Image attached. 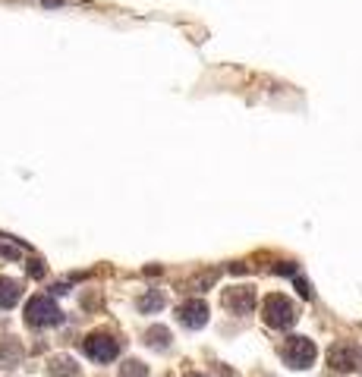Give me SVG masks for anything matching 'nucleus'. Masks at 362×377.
Instances as JSON below:
<instances>
[{
    "label": "nucleus",
    "instance_id": "nucleus-9",
    "mask_svg": "<svg viewBox=\"0 0 362 377\" xmlns=\"http://www.w3.org/2000/svg\"><path fill=\"white\" fill-rule=\"evenodd\" d=\"M48 374L51 377H79V365L70 355H57V359L48 362Z\"/></svg>",
    "mask_w": 362,
    "mask_h": 377
},
{
    "label": "nucleus",
    "instance_id": "nucleus-7",
    "mask_svg": "<svg viewBox=\"0 0 362 377\" xmlns=\"http://www.w3.org/2000/svg\"><path fill=\"white\" fill-rule=\"evenodd\" d=\"M177 314H180V324L189 327V330H199V327H205V324H208V305H205L202 299H189V302H183V305L177 308Z\"/></svg>",
    "mask_w": 362,
    "mask_h": 377
},
{
    "label": "nucleus",
    "instance_id": "nucleus-12",
    "mask_svg": "<svg viewBox=\"0 0 362 377\" xmlns=\"http://www.w3.org/2000/svg\"><path fill=\"white\" fill-rule=\"evenodd\" d=\"M161 308H164V293H161V289H151L149 295H142V299H139V312H145V314L161 312Z\"/></svg>",
    "mask_w": 362,
    "mask_h": 377
},
{
    "label": "nucleus",
    "instance_id": "nucleus-18",
    "mask_svg": "<svg viewBox=\"0 0 362 377\" xmlns=\"http://www.w3.org/2000/svg\"><path fill=\"white\" fill-rule=\"evenodd\" d=\"M186 377H205V374H196V371H189V374H186Z\"/></svg>",
    "mask_w": 362,
    "mask_h": 377
},
{
    "label": "nucleus",
    "instance_id": "nucleus-15",
    "mask_svg": "<svg viewBox=\"0 0 362 377\" xmlns=\"http://www.w3.org/2000/svg\"><path fill=\"white\" fill-rule=\"evenodd\" d=\"M293 280H297V289H299V295H303V299H312V286H309V283H306L303 277H293Z\"/></svg>",
    "mask_w": 362,
    "mask_h": 377
},
{
    "label": "nucleus",
    "instance_id": "nucleus-6",
    "mask_svg": "<svg viewBox=\"0 0 362 377\" xmlns=\"http://www.w3.org/2000/svg\"><path fill=\"white\" fill-rule=\"evenodd\" d=\"M356 365H359V346L356 343H334V346L327 349V368L347 374Z\"/></svg>",
    "mask_w": 362,
    "mask_h": 377
},
{
    "label": "nucleus",
    "instance_id": "nucleus-3",
    "mask_svg": "<svg viewBox=\"0 0 362 377\" xmlns=\"http://www.w3.org/2000/svg\"><path fill=\"white\" fill-rule=\"evenodd\" d=\"M315 355H318V349H315V343L306 340V336H290V340L284 343V349H280V359L290 368H309L315 362Z\"/></svg>",
    "mask_w": 362,
    "mask_h": 377
},
{
    "label": "nucleus",
    "instance_id": "nucleus-10",
    "mask_svg": "<svg viewBox=\"0 0 362 377\" xmlns=\"http://www.w3.org/2000/svg\"><path fill=\"white\" fill-rule=\"evenodd\" d=\"M19 295H23V286L16 280L0 277V308H13L19 302Z\"/></svg>",
    "mask_w": 362,
    "mask_h": 377
},
{
    "label": "nucleus",
    "instance_id": "nucleus-16",
    "mask_svg": "<svg viewBox=\"0 0 362 377\" xmlns=\"http://www.w3.org/2000/svg\"><path fill=\"white\" fill-rule=\"evenodd\" d=\"M29 274H32V277H44V264H42V261H32V264H29Z\"/></svg>",
    "mask_w": 362,
    "mask_h": 377
},
{
    "label": "nucleus",
    "instance_id": "nucleus-13",
    "mask_svg": "<svg viewBox=\"0 0 362 377\" xmlns=\"http://www.w3.org/2000/svg\"><path fill=\"white\" fill-rule=\"evenodd\" d=\"M145 374H149V368H145L139 359H130V362L120 365V377H145Z\"/></svg>",
    "mask_w": 362,
    "mask_h": 377
},
{
    "label": "nucleus",
    "instance_id": "nucleus-4",
    "mask_svg": "<svg viewBox=\"0 0 362 377\" xmlns=\"http://www.w3.org/2000/svg\"><path fill=\"white\" fill-rule=\"evenodd\" d=\"M82 349H85V355H89V359H95V362H113L120 355V343L113 340L111 333H92V336H85Z\"/></svg>",
    "mask_w": 362,
    "mask_h": 377
},
{
    "label": "nucleus",
    "instance_id": "nucleus-11",
    "mask_svg": "<svg viewBox=\"0 0 362 377\" xmlns=\"http://www.w3.org/2000/svg\"><path fill=\"white\" fill-rule=\"evenodd\" d=\"M145 343H149L151 349H167L170 346V330L167 327H151V330H145Z\"/></svg>",
    "mask_w": 362,
    "mask_h": 377
},
{
    "label": "nucleus",
    "instance_id": "nucleus-14",
    "mask_svg": "<svg viewBox=\"0 0 362 377\" xmlns=\"http://www.w3.org/2000/svg\"><path fill=\"white\" fill-rule=\"evenodd\" d=\"M218 277H220L218 271H205V274H199V277L192 280V289H196V293H205V289H211L214 283H218Z\"/></svg>",
    "mask_w": 362,
    "mask_h": 377
},
{
    "label": "nucleus",
    "instance_id": "nucleus-2",
    "mask_svg": "<svg viewBox=\"0 0 362 377\" xmlns=\"http://www.w3.org/2000/svg\"><path fill=\"white\" fill-rule=\"evenodd\" d=\"M265 321L271 327H277V330L293 327V324H297V305H293L287 295H280V293L268 295V299H265Z\"/></svg>",
    "mask_w": 362,
    "mask_h": 377
},
{
    "label": "nucleus",
    "instance_id": "nucleus-1",
    "mask_svg": "<svg viewBox=\"0 0 362 377\" xmlns=\"http://www.w3.org/2000/svg\"><path fill=\"white\" fill-rule=\"evenodd\" d=\"M25 321H29L32 327H54L63 321V312H60L57 302L48 299V295H35V299H29V305H25Z\"/></svg>",
    "mask_w": 362,
    "mask_h": 377
},
{
    "label": "nucleus",
    "instance_id": "nucleus-5",
    "mask_svg": "<svg viewBox=\"0 0 362 377\" xmlns=\"http://www.w3.org/2000/svg\"><path fill=\"white\" fill-rule=\"evenodd\" d=\"M220 305L230 314H249L256 308V289L252 286H230L220 295Z\"/></svg>",
    "mask_w": 362,
    "mask_h": 377
},
{
    "label": "nucleus",
    "instance_id": "nucleus-17",
    "mask_svg": "<svg viewBox=\"0 0 362 377\" xmlns=\"http://www.w3.org/2000/svg\"><path fill=\"white\" fill-rule=\"evenodd\" d=\"M214 377H233V371H227V368H218V371H214Z\"/></svg>",
    "mask_w": 362,
    "mask_h": 377
},
{
    "label": "nucleus",
    "instance_id": "nucleus-8",
    "mask_svg": "<svg viewBox=\"0 0 362 377\" xmlns=\"http://www.w3.org/2000/svg\"><path fill=\"white\" fill-rule=\"evenodd\" d=\"M23 346L19 340H0V368H16L23 362Z\"/></svg>",
    "mask_w": 362,
    "mask_h": 377
}]
</instances>
